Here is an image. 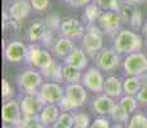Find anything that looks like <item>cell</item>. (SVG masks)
<instances>
[{
    "label": "cell",
    "mask_w": 147,
    "mask_h": 128,
    "mask_svg": "<svg viewBox=\"0 0 147 128\" xmlns=\"http://www.w3.org/2000/svg\"><path fill=\"white\" fill-rule=\"evenodd\" d=\"M147 0H121V3L125 5H131V7H137V5H141L143 3H146Z\"/></svg>",
    "instance_id": "8d00e7d4"
},
{
    "label": "cell",
    "mask_w": 147,
    "mask_h": 128,
    "mask_svg": "<svg viewBox=\"0 0 147 128\" xmlns=\"http://www.w3.org/2000/svg\"><path fill=\"white\" fill-rule=\"evenodd\" d=\"M137 100L140 104L147 105V77L143 76V82H142V86H141V90L138 91L137 93Z\"/></svg>",
    "instance_id": "d6a6232c"
},
{
    "label": "cell",
    "mask_w": 147,
    "mask_h": 128,
    "mask_svg": "<svg viewBox=\"0 0 147 128\" xmlns=\"http://www.w3.org/2000/svg\"><path fill=\"white\" fill-rule=\"evenodd\" d=\"M26 128H47L45 124H42L40 121H38V118H35L32 119V121H30L27 123V127Z\"/></svg>",
    "instance_id": "d590c367"
},
{
    "label": "cell",
    "mask_w": 147,
    "mask_h": 128,
    "mask_svg": "<svg viewBox=\"0 0 147 128\" xmlns=\"http://www.w3.org/2000/svg\"><path fill=\"white\" fill-rule=\"evenodd\" d=\"M28 45L19 40L9 41L4 47V58L10 64H19L22 62H26L27 58Z\"/></svg>",
    "instance_id": "7c38bea8"
},
{
    "label": "cell",
    "mask_w": 147,
    "mask_h": 128,
    "mask_svg": "<svg viewBox=\"0 0 147 128\" xmlns=\"http://www.w3.org/2000/svg\"><path fill=\"white\" fill-rule=\"evenodd\" d=\"M19 104H21L23 119L26 122H30L32 119L37 118L45 105L40 99V96H38V92L37 93H23Z\"/></svg>",
    "instance_id": "ba28073f"
},
{
    "label": "cell",
    "mask_w": 147,
    "mask_h": 128,
    "mask_svg": "<svg viewBox=\"0 0 147 128\" xmlns=\"http://www.w3.org/2000/svg\"><path fill=\"white\" fill-rule=\"evenodd\" d=\"M94 1L102 10H117V12L121 10L120 0H94Z\"/></svg>",
    "instance_id": "83f0119b"
},
{
    "label": "cell",
    "mask_w": 147,
    "mask_h": 128,
    "mask_svg": "<svg viewBox=\"0 0 147 128\" xmlns=\"http://www.w3.org/2000/svg\"><path fill=\"white\" fill-rule=\"evenodd\" d=\"M141 31H142L143 36H146V37H147V21L143 22V24H142V28H141Z\"/></svg>",
    "instance_id": "f35d334b"
},
{
    "label": "cell",
    "mask_w": 147,
    "mask_h": 128,
    "mask_svg": "<svg viewBox=\"0 0 147 128\" xmlns=\"http://www.w3.org/2000/svg\"><path fill=\"white\" fill-rule=\"evenodd\" d=\"M54 60L55 59L53 58L51 51H49L47 49H45V47H41L37 44L28 45L27 58H26V64L28 67L41 70L44 68L49 67Z\"/></svg>",
    "instance_id": "277c9868"
},
{
    "label": "cell",
    "mask_w": 147,
    "mask_h": 128,
    "mask_svg": "<svg viewBox=\"0 0 147 128\" xmlns=\"http://www.w3.org/2000/svg\"><path fill=\"white\" fill-rule=\"evenodd\" d=\"M74 127V118L73 113L70 112H61L58 121L53 124L51 128H73Z\"/></svg>",
    "instance_id": "484cf974"
},
{
    "label": "cell",
    "mask_w": 147,
    "mask_h": 128,
    "mask_svg": "<svg viewBox=\"0 0 147 128\" xmlns=\"http://www.w3.org/2000/svg\"><path fill=\"white\" fill-rule=\"evenodd\" d=\"M121 67L125 76H137L143 77L147 74V55L142 51L129 54L124 56Z\"/></svg>",
    "instance_id": "5b68a950"
},
{
    "label": "cell",
    "mask_w": 147,
    "mask_h": 128,
    "mask_svg": "<svg viewBox=\"0 0 147 128\" xmlns=\"http://www.w3.org/2000/svg\"><path fill=\"white\" fill-rule=\"evenodd\" d=\"M143 82V77H137V76H127L123 81V89L125 95H132L137 96L138 91L141 90Z\"/></svg>",
    "instance_id": "7402d4cb"
},
{
    "label": "cell",
    "mask_w": 147,
    "mask_h": 128,
    "mask_svg": "<svg viewBox=\"0 0 147 128\" xmlns=\"http://www.w3.org/2000/svg\"><path fill=\"white\" fill-rule=\"evenodd\" d=\"M17 83L23 93H37L44 83V76L38 69L28 67L17 77Z\"/></svg>",
    "instance_id": "3957f363"
},
{
    "label": "cell",
    "mask_w": 147,
    "mask_h": 128,
    "mask_svg": "<svg viewBox=\"0 0 147 128\" xmlns=\"http://www.w3.org/2000/svg\"><path fill=\"white\" fill-rule=\"evenodd\" d=\"M124 23L125 22H124L121 13L117 12V10H104L97 22V24L101 27L104 33L113 36V37L121 30Z\"/></svg>",
    "instance_id": "52a82bcc"
},
{
    "label": "cell",
    "mask_w": 147,
    "mask_h": 128,
    "mask_svg": "<svg viewBox=\"0 0 147 128\" xmlns=\"http://www.w3.org/2000/svg\"><path fill=\"white\" fill-rule=\"evenodd\" d=\"M118 104L121 106V109L124 110L125 113H128L129 115L133 114V113L137 110L138 105H140V102H138L137 98L136 96H132V95H123L121 98L119 99V102Z\"/></svg>",
    "instance_id": "d4e9b609"
},
{
    "label": "cell",
    "mask_w": 147,
    "mask_h": 128,
    "mask_svg": "<svg viewBox=\"0 0 147 128\" xmlns=\"http://www.w3.org/2000/svg\"><path fill=\"white\" fill-rule=\"evenodd\" d=\"M32 9L33 8L31 4V0H14L7 10L10 17V21L21 22L30 16Z\"/></svg>",
    "instance_id": "2e32d148"
},
{
    "label": "cell",
    "mask_w": 147,
    "mask_h": 128,
    "mask_svg": "<svg viewBox=\"0 0 147 128\" xmlns=\"http://www.w3.org/2000/svg\"><path fill=\"white\" fill-rule=\"evenodd\" d=\"M64 87L60 83L54 81H46L41 85L40 90H38V96L42 100L45 105L47 104H55L59 105L60 101L64 98Z\"/></svg>",
    "instance_id": "9c48e42d"
},
{
    "label": "cell",
    "mask_w": 147,
    "mask_h": 128,
    "mask_svg": "<svg viewBox=\"0 0 147 128\" xmlns=\"http://www.w3.org/2000/svg\"><path fill=\"white\" fill-rule=\"evenodd\" d=\"M73 128H88V127H83V126H77V124H74V127Z\"/></svg>",
    "instance_id": "b9f144b4"
},
{
    "label": "cell",
    "mask_w": 147,
    "mask_h": 128,
    "mask_svg": "<svg viewBox=\"0 0 147 128\" xmlns=\"http://www.w3.org/2000/svg\"><path fill=\"white\" fill-rule=\"evenodd\" d=\"M128 23H131L132 27H133L134 30H141V28H142L143 19H142V14H141L140 10L133 9V12H132V16H131V18H129Z\"/></svg>",
    "instance_id": "f546056e"
},
{
    "label": "cell",
    "mask_w": 147,
    "mask_h": 128,
    "mask_svg": "<svg viewBox=\"0 0 147 128\" xmlns=\"http://www.w3.org/2000/svg\"><path fill=\"white\" fill-rule=\"evenodd\" d=\"M1 119L5 124H12V126L18 127L24 121L21 104L14 99L7 100L1 108Z\"/></svg>",
    "instance_id": "4fadbf2b"
},
{
    "label": "cell",
    "mask_w": 147,
    "mask_h": 128,
    "mask_svg": "<svg viewBox=\"0 0 147 128\" xmlns=\"http://www.w3.org/2000/svg\"><path fill=\"white\" fill-rule=\"evenodd\" d=\"M105 78L102 70L98 69L96 65L87 68L83 72V77H82V82L88 91L95 93H102L104 92V83H105Z\"/></svg>",
    "instance_id": "30bf717a"
},
{
    "label": "cell",
    "mask_w": 147,
    "mask_h": 128,
    "mask_svg": "<svg viewBox=\"0 0 147 128\" xmlns=\"http://www.w3.org/2000/svg\"><path fill=\"white\" fill-rule=\"evenodd\" d=\"M110 116H111L113 119H114L117 123H128L129 121V114L128 113H125L123 109H121V106L117 102V105H115L114 110H113V113L110 114Z\"/></svg>",
    "instance_id": "f1b7e54d"
},
{
    "label": "cell",
    "mask_w": 147,
    "mask_h": 128,
    "mask_svg": "<svg viewBox=\"0 0 147 128\" xmlns=\"http://www.w3.org/2000/svg\"><path fill=\"white\" fill-rule=\"evenodd\" d=\"M49 3H50V0H31L32 8L36 12H44L49 7Z\"/></svg>",
    "instance_id": "e575fe53"
},
{
    "label": "cell",
    "mask_w": 147,
    "mask_h": 128,
    "mask_svg": "<svg viewBox=\"0 0 147 128\" xmlns=\"http://www.w3.org/2000/svg\"><path fill=\"white\" fill-rule=\"evenodd\" d=\"M61 110L58 105L55 104H47L44 105L41 113L38 114V121L41 122L42 124H45L46 127H53V124L58 121L59 115H60Z\"/></svg>",
    "instance_id": "44dd1931"
},
{
    "label": "cell",
    "mask_w": 147,
    "mask_h": 128,
    "mask_svg": "<svg viewBox=\"0 0 147 128\" xmlns=\"http://www.w3.org/2000/svg\"><path fill=\"white\" fill-rule=\"evenodd\" d=\"M104 93L113 98L114 100L120 99L124 93L123 81L117 76H107L104 83Z\"/></svg>",
    "instance_id": "ffe728a7"
},
{
    "label": "cell",
    "mask_w": 147,
    "mask_h": 128,
    "mask_svg": "<svg viewBox=\"0 0 147 128\" xmlns=\"http://www.w3.org/2000/svg\"><path fill=\"white\" fill-rule=\"evenodd\" d=\"M127 128H147V116L142 112L133 113L128 121Z\"/></svg>",
    "instance_id": "4316f807"
},
{
    "label": "cell",
    "mask_w": 147,
    "mask_h": 128,
    "mask_svg": "<svg viewBox=\"0 0 147 128\" xmlns=\"http://www.w3.org/2000/svg\"><path fill=\"white\" fill-rule=\"evenodd\" d=\"M73 118H74V124L77 126H83V127H90L91 126V121L90 116L86 113H73Z\"/></svg>",
    "instance_id": "4dcf8cb0"
},
{
    "label": "cell",
    "mask_w": 147,
    "mask_h": 128,
    "mask_svg": "<svg viewBox=\"0 0 147 128\" xmlns=\"http://www.w3.org/2000/svg\"><path fill=\"white\" fill-rule=\"evenodd\" d=\"M88 128H111L109 118H106L105 115H101L98 118H96L94 122H91V126Z\"/></svg>",
    "instance_id": "836d02e7"
},
{
    "label": "cell",
    "mask_w": 147,
    "mask_h": 128,
    "mask_svg": "<svg viewBox=\"0 0 147 128\" xmlns=\"http://www.w3.org/2000/svg\"><path fill=\"white\" fill-rule=\"evenodd\" d=\"M82 77L83 70L63 63V81H65V83H81Z\"/></svg>",
    "instance_id": "603a6c76"
},
{
    "label": "cell",
    "mask_w": 147,
    "mask_h": 128,
    "mask_svg": "<svg viewBox=\"0 0 147 128\" xmlns=\"http://www.w3.org/2000/svg\"><path fill=\"white\" fill-rule=\"evenodd\" d=\"M95 65L102 72H111L123 63L121 55L114 47H104L94 58Z\"/></svg>",
    "instance_id": "8992f818"
},
{
    "label": "cell",
    "mask_w": 147,
    "mask_h": 128,
    "mask_svg": "<svg viewBox=\"0 0 147 128\" xmlns=\"http://www.w3.org/2000/svg\"><path fill=\"white\" fill-rule=\"evenodd\" d=\"M81 46L84 49L90 58L94 59L104 49V35L86 32L81 39Z\"/></svg>",
    "instance_id": "9a60e30c"
},
{
    "label": "cell",
    "mask_w": 147,
    "mask_h": 128,
    "mask_svg": "<svg viewBox=\"0 0 147 128\" xmlns=\"http://www.w3.org/2000/svg\"><path fill=\"white\" fill-rule=\"evenodd\" d=\"M3 128H17L16 126H12V124H4Z\"/></svg>",
    "instance_id": "60d3db41"
},
{
    "label": "cell",
    "mask_w": 147,
    "mask_h": 128,
    "mask_svg": "<svg viewBox=\"0 0 147 128\" xmlns=\"http://www.w3.org/2000/svg\"><path fill=\"white\" fill-rule=\"evenodd\" d=\"M76 46H77V45L74 44V40L60 36L55 42H53L51 53H53V55L56 56V58L64 60V59L72 53Z\"/></svg>",
    "instance_id": "ac0fdd59"
},
{
    "label": "cell",
    "mask_w": 147,
    "mask_h": 128,
    "mask_svg": "<svg viewBox=\"0 0 147 128\" xmlns=\"http://www.w3.org/2000/svg\"><path fill=\"white\" fill-rule=\"evenodd\" d=\"M50 33L51 31L49 30L46 22L38 19V21L31 23V26L28 27L27 31V40L31 44H37V42H46V45H49L50 42L47 41L50 37Z\"/></svg>",
    "instance_id": "5bb4252c"
},
{
    "label": "cell",
    "mask_w": 147,
    "mask_h": 128,
    "mask_svg": "<svg viewBox=\"0 0 147 128\" xmlns=\"http://www.w3.org/2000/svg\"><path fill=\"white\" fill-rule=\"evenodd\" d=\"M1 96H3V100H10V98L13 96V87L12 85L9 83L7 78H3L1 81Z\"/></svg>",
    "instance_id": "1f68e13d"
},
{
    "label": "cell",
    "mask_w": 147,
    "mask_h": 128,
    "mask_svg": "<svg viewBox=\"0 0 147 128\" xmlns=\"http://www.w3.org/2000/svg\"><path fill=\"white\" fill-rule=\"evenodd\" d=\"M64 3L73 8H78V5H80V0H64Z\"/></svg>",
    "instance_id": "74e56055"
},
{
    "label": "cell",
    "mask_w": 147,
    "mask_h": 128,
    "mask_svg": "<svg viewBox=\"0 0 147 128\" xmlns=\"http://www.w3.org/2000/svg\"><path fill=\"white\" fill-rule=\"evenodd\" d=\"M59 33L63 37H68L72 40H78V39L81 40L86 33V24H83L77 18L67 17V18L61 19L60 27H59Z\"/></svg>",
    "instance_id": "8fae6325"
},
{
    "label": "cell",
    "mask_w": 147,
    "mask_h": 128,
    "mask_svg": "<svg viewBox=\"0 0 147 128\" xmlns=\"http://www.w3.org/2000/svg\"><path fill=\"white\" fill-rule=\"evenodd\" d=\"M64 98L58 105L61 112H73L83 106L87 100V89L82 83H67Z\"/></svg>",
    "instance_id": "7a4b0ae2"
},
{
    "label": "cell",
    "mask_w": 147,
    "mask_h": 128,
    "mask_svg": "<svg viewBox=\"0 0 147 128\" xmlns=\"http://www.w3.org/2000/svg\"><path fill=\"white\" fill-rule=\"evenodd\" d=\"M111 128H123V124H121V123H115Z\"/></svg>",
    "instance_id": "ab89813d"
},
{
    "label": "cell",
    "mask_w": 147,
    "mask_h": 128,
    "mask_svg": "<svg viewBox=\"0 0 147 128\" xmlns=\"http://www.w3.org/2000/svg\"><path fill=\"white\" fill-rule=\"evenodd\" d=\"M83 9H84L83 10V19H84V22H86V24L98 22V18H100V16L104 12L95 1H92L91 4H88L87 7H84Z\"/></svg>",
    "instance_id": "cb8c5ba5"
},
{
    "label": "cell",
    "mask_w": 147,
    "mask_h": 128,
    "mask_svg": "<svg viewBox=\"0 0 147 128\" xmlns=\"http://www.w3.org/2000/svg\"><path fill=\"white\" fill-rule=\"evenodd\" d=\"M63 63L78 68L81 70H86L88 67V55L82 46H76L72 53L63 60Z\"/></svg>",
    "instance_id": "e0dca14e"
},
{
    "label": "cell",
    "mask_w": 147,
    "mask_h": 128,
    "mask_svg": "<svg viewBox=\"0 0 147 128\" xmlns=\"http://www.w3.org/2000/svg\"><path fill=\"white\" fill-rule=\"evenodd\" d=\"M115 105L117 102L113 98L107 96L106 93H98L97 98L92 101V109L98 115H110L114 110Z\"/></svg>",
    "instance_id": "d6986e66"
},
{
    "label": "cell",
    "mask_w": 147,
    "mask_h": 128,
    "mask_svg": "<svg viewBox=\"0 0 147 128\" xmlns=\"http://www.w3.org/2000/svg\"><path fill=\"white\" fill-rule=\"evenodd\" d=\"M113 47L120 55H129V54L142 51L143 49V39L140 33L134 32L128 28H121L119 32L114 36Z\"/></svg>",
    "instance_id": "6da1fadb"
}]
</instances>
